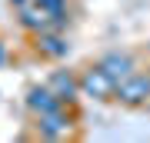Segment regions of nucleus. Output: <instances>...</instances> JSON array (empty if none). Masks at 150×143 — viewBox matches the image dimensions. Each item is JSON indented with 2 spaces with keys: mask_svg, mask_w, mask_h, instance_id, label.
I'll list each match as a JSON object with an SVG mask.
<instances>
[{
  "mask_svg": "<svg viewBox=\"0 0 150 143\" xmlns=\"http://www.w3.org/2000/svg\"><path fill=\"white\" fill-rule=\"evenodd\" d=\"M10 4H13V10H17V7H23V4H30V0H10Z\"/></svg>",
  "mask_w": 150,
  "mask_h": 143,
  "instance_id": "nucleus-10",
  "label": "nucleus"
},
{
  "mask_svg": "<svg viewBox=\"0 0 150 143\" xmlns=\"http://www.w3.org/2000/svg\"><path fill=\"white\" fill-rule=\"evenodd\" d=\"M80 93L93 103H117V80H113L100 63H87L80 70Z\"/></svg>",
  "mask_w": 150,
  "mask_h": 143,
  "instance_id": "nucleus-1",
  "label": "nucleus"
},
{
  "mask_svg": "<svg viewBox=\"0 0 150 143\" xmlns=\"http://www.w3.org/2000/svg\"><path fill=\"white\" fill-rule=\"evenodd\" d=\"M117 103L120 106H130V110L150 103V70H147V73L137 70L134 77H127L123 83H117Z\"/></svg>",
  "mask_w": 150,
  "mask_h": 143,
  "instance_id": "nucleus-3",
  "label": "nucleus"
},
{
  "mask_svg": "<svg viewBox=\"0 0 150 143\" xmlns=\"http://www.w3.org/2000/svg\"><path fill=\"white\" fill-rule=\"evenodd\" d=\"M17 23H20V30L23 33H43V30H54V17H50V10H43L40 4H23V7H17Z\"/></svg>",
  "mask_w": 150,
  "mask_h": 143,
  "instance_id": "nucleus-7",
  "label": "nucleus"
},
{
  "mask_svg": "<svg viewBox=\"0 0 150 143\" xmlns=\"http://www.w3.org/2000/svg\"><path fill=\"white\" fill-rule=\"evenodd\" d=\"M147 110H150V103H147Z\"/></svg>",
  "mask_w": 150,
  "mask_h": 143,
  "instance_id": "nucleus-11",
  "label": "nucleus"
},
{
  "mask_svg": "<svg viewBox=\"0 0 150 143\" xmlns=\"http://www.w3.org/2000/svg\"><path fill=\"white\" fill-rule=\"evenodd\" d=\"M77 106H57V110L50 113H40V117H33V130H37V137L43 140H67L74 137V127H77Z\"/></svg>",
  "mask_w": 150,
  "mask_h": 143,
  "instance_id": "nucleus-2",
  "label": "nucleus"
},
{
  "mask_svg": "<svg viewBox=\"0 0 150 143\" xmlns=\"http://www.w3.org/2000/svg\"><path fill=\"white\" fill-rule=\"evenodd\" d=\"M7 60H10V47L0 40V67H7Z\"/></svg>",
  "mask_w": 150,
  "mask_h": 143,
  "instance_id": "nucleus-9",
  "label": "nucleus"
},
{
  "mask_svg": "<svg viewBox=\"0 0 150 143\" xmlns=\"http://www.w3.org/2000/svg\"><path fill=\"white\" fill-rule=\"evenodd\" d=\"M47 83H50V90H54L67 106H77V103L83 100V93H80V73H77V70H64V67H60V70H50Z\"/></svg>",
  "mask_w": 150,
  "mask_h": 143,
  "instance_id": "nucleus-5",
  "label": "nucleus"
},
{
  "mask_svg": "<svg viewBox=\"0 0 150 143\" xmlns=\"http://www.w3.org/2000/svg\"><path fill=\"white\" fill-rule=\"evenodd\" d=\"M23 106H27L30 117H40V113H50L57 106H64V100L50 90V83H30L27 93H23Z\"/></svg>",
  "mask_w": 150,
  "mask_h": 143,
  "instance_id": "nucleus-6",
  "label": "nucleus"
},
{
  "mask_svg": "<svg viewBox=\"0 0 150 143\" xmlns=\"http://www.w3.org/2000/svg\"><path fill=\"white\" fill-rule=\"evenodd\" d=\"M97 63H100L103 70H107V73L117 80V83H123V80L127 77H134L137 70H140V63H137V57L130 50H110V53H103L100 60H97Z\"/></svg>",
  "mask_w": 150,
  "mask_h": 143,
  "instance_id": "nucleus-8",
  "label": "nucleus"
},
{
  "mask_svg": "<svg viewBox=\"0 0 150 143\" xmlns=\"http://www.w3.org/2000/svg\"><path fill=\"white\" fill-rule=\"evenodd\" d=\"M30 40H33V53L40 60H50V63H60L70 53V37L64 30H43V33H33Z\"/></svg>",
  "mask_w": 150,
  "mask_h": 143,
  "instance_id": "nucleus-4",
  "label": "nucleus"
}]
</instances>
